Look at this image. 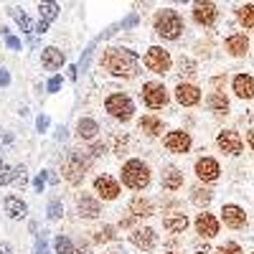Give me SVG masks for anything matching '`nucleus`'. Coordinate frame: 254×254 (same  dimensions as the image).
<instances>
[{"instance_id":"obj_15","label":"nucleus","mask_w":254,"mask_h":254,"mask_svg":"<svg viewBox=\"0 0 254 254\" xmlns=\"http://www.w3.org/2000/svg\"><path fill=\"white\" fill-rule=\"evenodd\" d=\"M216 15H219V10H216L214 3H196L193 5V18L201 26H211L216 20Z\"/></svg>"},{"instance_id":"obj_7","label":"nucleus","mask_w":254,"mask_h":254,"mask_svg":"<svg viewBox=\"0 0 254 254\" xmlns=\"http://www.w3.org/2000/svg\"><path fill=\"white\" fill-rule=\"evenodd\" d=\"M216 145L221 147L226 155H242V150H244V140H242L239 132H234V130H224V132L216 137Z\"/></svg>"},{"instance_id":"obj_32","label":"nucleus","mask_w":254,"mask_h":254,"mask_svg":"<svg viewBox=\"0 0 254 254\" xmlns=\"http://www.w3.org/2000/svg\"><path fill=\"white\" fill-rule=\"evenodd\" d=\"M219 254H244V252H242V247L237 242H226V244L219 247Z\"/></svg>"},{"instance_id":"obj_19","label":"nucleus","mask_w":254,"mask_h":254,"mask_svg":"<svg viewBox=\"0 0 254 254\" xmlns=\"http://www.w3.org/2000/svg\"><path fill=\"white\" fill-rule=\"evenodd\" d=\"M79 214L87 216V219H97L99 216V201L94 196H89V193H84L79 198Z\"/></svg>"},{"instance_id":"obj_23","label":"nucleus","mask_w":254,"mask_h":254,"mask_svg":"<svg viewBox=\"0 0 254 254\" xmlns=\"http://www.w3.org/2000/svg\"><path fill=\"white\" fill-rule=\"evenodd\" d=\"M208 107L214 110L216 115H226V112H229V99H226V94H224V92H211Z\"/></svg>"},{"instance_id":"obj_33","label":"nucleus","mask_w":254,"mask_h":254,"mask_svg":"<svg viewBox=\"0 0 254 254\" xmlns=\"http://www.w3.org/2000/svg\"><path fill=\"white\" fill-rule=\"evenodd\" d=\"M56 10H59L56 3H44V5H41V13H44V20H46V23H49L51 18H56Z\"/></svg>"},{"instance_id":"obj_29","label":"nucleus","mask_w":254,"mask_h":254,"mask_svg":"<svg viewBox=\"0 0 254 254\" xmlns=\"http://www.w3.org/2000/svg\"><path fill=\"white\" fill-rule=\"evenodd\" d=\"M18 173H23V168H15V171H13V168H8L5 163H0V186H5V183H10Z\"/></svg>"},{"instance_id":"obj_36","label":"nucleus","mask_w":254,"mask_h":254,"mask_svg":"<svg viewBox=\"0 0 254 254\" xmlns=\"http://www.w3.org/2000/svg\"><path fill=\"white\" fill-rule=\"evenodd\" d=\"M13 15H15V20L20 26H23V31H31V23H28V18L23 15V13H18V10H13Z\"/></svg>"},{"instance_id":"obj_24","label":"nucleus","mask_w":254,"mask_h":254,"mask_svg":"<svg viewBox=\"0 0 254 254\" xmlns=\"http://www.w3.org/2000/svg\"><path fill=\"white\" fill-rule=\"evenodd\" d=\"M163 226L168 231H173V234H181V231H186V226H188V219H186V214H173V216H165Z\"/></svg>"},{"instance_id":"obj_3","label":"nucleus","mask_w":254,"mask_h":254,"mask_svg":"<svg viewBox=\"0 0 254 254\" xmlns=\"http://www.w3.org/2000/svg\"><path fill=\"white\" fill-rule=\"evenodd\" d=\"M155 31L163 36V38H178L181 36V31H183V20H181V15L176 13V10H171V8H165V10H160L158 15H155Z\"/></svg>"},{"instance_id":"obj_42","label":"nucleus","mask_w":254,"mask_h":254,"mask_svg":"<svg viewBox=\"0 0 254 254\" xmlns=\"http://www.w3.org/2000/svg\"><path fill=\"white\" fill-rule=\"evenodd\" d=\"M252 254H254V252H252Z\"/></svg>"},{"instance_id":"obj_37","label":"nucleus","mask_w":254,"mask_h":254,"mask_svg":"<svg viewBox=\"0 0 254 254\" xmlns=\"http://www.w3.org/2000/svg\"><path fill=\"white\" fill-rule=\"evenodd\" d=\"M247 142H249V147H252V150H254V127H252V130L247 132Z\"/></svg>"},{"instance_id":"obj_11","label":"nucleus","mask_w":254,"mask_h":254,"mask_svg":"<svg viewBox=\"0 0 254 254\" xmlns=\"http://www.w3.org/2000/svg\"><path fill=\"white\" fill-rule=\"evenodd\" d=\"M196 231L201 237H206V239L216 237L219 234V219L214 214H198L196 216Z\"/></svg>"},{"instance_id":"obj_27","label":"nucleus","mask_w":254,"mask_h":254,"mask_svg":"<svg viewBox=\"0 0 254 254\" xmlns=\"http://www.w3.org/2000/svg\"><path fill=\"white\" fill-rule=\"evenodd\" d=\"M130 211H132L135 216H153V203L147 201V198H132Z\"/></svg>"},{"instance_id":"obj_21","label":"nucleus","mask_w":254,"mask_h":254,"mask_svg":"<svg viewBox=\"0 0 254 254\" xmlns=\"http://www.w3.org/2000/svg\"><path fill=\"white\" fill-rule=\"evenodd\" d=\"M41 61H44V69L54 71V69H61V64H64V54L56 49V46H49L44 51V56H41Z\"/></svg>"},{"instance_id":"obj_26","label":"nucleus","mask_w":254,"mask_h":254,"mask_svg":"<svg viewBox=\"0 0 254 254\" xmlns=\"http://www.w3.org/2000/svg\"><path fill=\"white\" fill-rule=\"evenodd\" d=\"M237 18H239V23H242L247 31H254V5H252V3L239 5V8H237Z\"/></svg>"},{"instance_id":"obj_4","label":"nucleus","mask_w":254,"mask_h":254,"mask_svg":"<svg viewBox=\"0 0 254 254\" xmlns=\"http://www.w3.org/2000/svg\"><path fill=\"white\" fill-rule=\"evenodd\" d=\"M104 107H107V112H110L112 117H117V120H122V122H127V120L132 117V112H135L132 99L125 97V94H112Z\"/></svg>"},{"instance_id":"obj_35","label":"nucleus","mask_w":254,"mask_h":254,"mask_svg":"<svg viewBox=\"0 0 254 254\" xmlns=\"http://www.w3.org/2000/svg\"><path fill=\"white\" fill-rule=\"evenodd\" d=\"M61 216V203L59 201H51V206H49V219H59Z\"/></svg>"},{"instance_id":"obj_17","label":"nucleus","mask_w":254,"mask_h":254,"mask_svg":"<svg viewBox=\"0 0 254 254\" xmlns=\"http://www.w3.org/2000/svg\"><path fill=\"white\" fill-rule=\"evenodd\" d=\"M176 99L183 104V107H190V104H196L201 99V92L193 87V84H178L176 87Z\"/></svg>"},{"instance_id":"obj_22","label":"nucleus","mask_w":254,"mask_h":254,"mask_svg":"<svg viewBox=\"0 0 254 254\" xmlns=\"http://www.w3.org/2000/svg\"><path fill=\"white\" fill-rule=\"evenodd\" d=\"M140 130L155 137V135H160V132H163V120H158L155 115H145V117L140 120Z\"/></svg>"},{"instance_id":"obj_2","label":"nucleus","mask_w":254,"mask_h":254,"mask_svg":"<svg viewBox=\"0 0 254 254\" xmlns=\"http://www.w3.org/2000/svg\"><path fill=\"white\" fill-rule=\"evenodd\" d=\"M122 181H125V186L140 190V188H145L147 183H150V168H147L142 160H127L122 165Z\"/></svg>"},{"instance_id":"obj_10","label":"nucleus","mask_w":254,"mask_h":254,"mask_svg":"<svg viewBox=\"0 0 254 254\" xmlns=\"http://www.w3.org/2000/svg\"><path fill=\"white\" fill-rule=\"evenodd\" d=\"M219 173H221V168H219V163H216L214 158H201V160L196 163V176H198L201 181H206V183L216 181Z\"/></svg>"},{"instance_id":"obj_34","label":"nucleus","mask_w":254,"mask_h":254,"mask_svg":"<svg viewBox=\"0 0 254 254\" xmlns=\"http://www.w3.org/2000/svg\"><path fill=\"white\" fill-rule=\"evenodd\" d=\"M115 239V229L112 226H104L102 231H97V242H110Z\"/></svg>"},{"instance_id":"obj_13","label":"nucleus","mask_w":254,"mask_h":254,"mask_svg":"<svg viewBox=\"0 0 254 254\" xmlns=\"http://www.w3.org/2000/svg\"><path fill=\"white\" fill-rule=\"evenodd\" d=\"M165 147H168L171 153H188V147H190V135H188V132H181V130L168 132Z\"/></svg>"},{"instance_id":"obj_1","label":"nucleus","mask_w":254,"mask_h":254,"mask_svg":"<svg viewBox=\"0 0 254 254\" xmlns=\"http://www.w3.org/2000/svg\"><path fill=\"white\" fill-rule=\"evenodd\" d=\"M137 56L130 49H107L102 56V66L115 76H135L137 74Z\"/></svg>"},{"instance_id":"obj_25","label":"nucleus","mask_w":254,"mask_h":254,"mask_svg":"<svg viewBox=\"0 0 254 254\" xmlns=\"http://www.w3.org/2000/svg\"><path fill=\"white\" fill-rule=\"evenodd\" d=\"M76 130H79V135H81L84 140H94L97 132H99V125H97L94 120H89V117H84V120H79Z\"/></svg>"},{"instance_id":"obj_18","label":"nucleus","mask_w":254,"mask_h":254,"mask_svg":"<svg viewBox=\"0 0 254 254\" xmlns=\"http://www.w3.org/2000/svg\"><path fill=\"white\" fill-rule=\"evenodd\" d=\"M155 242H158V237H155L153 229H137V231H132V244L140 247V249H153Z\"/></svg>"},{"instance_id":"obj_38","label":"nucleus","mask_w":254,"mask_h":254,"mask_svg":"<svg viewBox=\"0 0 254 254\" xmlns=\"http://www.w3.org/2000/svg\"><path fill=\"white\" fill-rule=\"evenodd\" d=\"M59 84H61V79H59V76H54V79H51V84H49V89H51V92H54V89H59Z\"/></svg>"},{"instance_id":"obj_30","label":"nucleus","mask_w":254,"mask_h":254,"mask_svg":"<svg viewBox=\"0 0 254 254\" xmlns=\"http://www.w3.org/2000/svg\"><path fill=\"white\" fill-rule=\"evenodd\" d=\"M54 249H56V254H74V247H71V242L66 237H59L54 242Z\"/></svg>"},{"instance_id":"obj_40","label":"nucleus","mask_w":254,"mask_h":254,"mask_svg":"<svg viewBox=\"0 0 254 254\" xmlns=\"http://www.w3.org/2000/svg\"><path fill=\"white\" fill-rule=\"evenodd\" d=\"M8 46L18 49V46H20V41H18V38H13V36H8Z\"/></svg>"},{"instance_id":"obj_8","label":"nucleus","mask_w":254,"mask_h":254,"mask_svg":"<svg viewBox=\"0 0 254 254\" xmlns=\"http://www.w3.org/2000/svg\"><path fill=\"white\" fill-rule=\"evenodd\" d=\"M221 219L229 229H244L247 226V214H244V208L237 206V203H226L221 208Z\"/></svg>"},{"instance_id":"obj_5","label":"nucleus","mask_w":254,"mask_h":254,"mask_svg":"<svg viewBox=\"0 0 254 254\" xmlns=\"http://www.w3.org/2000/svg\"><path fill=\"white\" fill-rule=\"evenodd\" d=\"M145 66L155 71V74H165L168 69H171V54H168L165 49L160 46H153V49H147L145 54Z\"/></svg>"},{"instance_id":"obj_31","label":"nucleus","mask_w":254,"mask_h":254,"mask_svg":"<svg viewBox=\"0 0 254 254\" xmlns=\"http://www.w3.org/2000/svg\"><path fill=\"white\" fill-rule=\"evenodd\" d=\"M211 198H214V193H211L208 188H193V201H196V203H203V206H206Z\"/></svg>"},{"instance_id":"obj_39","label":"nucleus","mask_w":254,"mask_h":254,"mask_svg":"<svg viewBox=\"0 0 254 254\" xmlns=\"http://www.w3.org/2000/svg\"><path fill=\"white\" fill-rule=\"evenodd\" d=\"M10 79H8V74H5V69H0V84H3V87H5V84H8Z\"/></svg>"},{"instance_id":"obj_41","label":"nucleus","mask_w":254,"mask_h":254,"mask_svg":"<svg viewBox=\"0 0 254 254\" xmlns=\"http://www.w3.org/2000/svg\"><path fill=\"white\" fill-rule=\"evenodd\" d=\"M46 125H49V120H46V117H41V120H38V130H44Z\"/></svg>"},{"instance_id":"obj_6","label":"nucleus","mask_w":254,"mask_h":254,"mask_svg":"<svg viewBox=\"0 0 254 254\" xmlns=\"http://www.w3.org/2000/svg\"><path fill=\"white\" fill-rule=\"evenodd\" d=\"M142 99H145L147 107L158 110V107H165V102H168V92H165L163 84H158V81H147L145 87H142Z\"/></svg>"},{"instance_id":"obj_28","label":"nucleus","mask_w":254,"mask_h":254,"mask_svg":"<svg viewBox=\"0 0 254 254\" xmlns=\"http://www.w3.org/2000/svg\"><path fill=\"white\" fill-rule=\"evenodd\" d=\"M5 211H8V216L18 219V216L26 214V203L20 201V198H15V196H8V198H5Z\"/></svg>"},{"instance_id":"obj_9","label":"nucleus","mask_w":254,"mask_h":254,"mask_svg":"<svg viewBox=\"0 0 254 254\" xmlns=\"http://www.w3.org/2000/svg\"><path fill=\"white\" fill-rule=\"evenodd\" d=\"M64 178H66L69 183H81V178H84V163H81V158L76 155V153H71L69 158H66V163H64Z\"/></svg>"},{"instance_id":"obj_12","label":"nucleus","mask_w":254,"mask_h":254,"mask_svg":"<svg viewBox=\"0 0 254 254\" xmlns=\"http://www.w3.org/2000/svg\"><path fill=\"white\" fill-rule=\"evenodd\" d=\"M231 84H234V94L239 99H254V76L252 74H237Z\"/></svg>"},{"instance_id":"obj_16","label":"nucleus","mask_w":254,"mask_h":254,"mask_svg":"<svg viewBox=\"0 0 254 254\" xmlns=\"http://www.w3.org/2000/svg\"><path fill=\"white\" fill-rule=\"evenodd\" d=\"M226 51H229L231 56H244V54L249 51V38H247V33H231V36L226 38Z\"/></svg>"},{"instance_id":"obj_20","label":"nucleus","mask_w":254,"mask_h":254,"mask_svg":"<svg viewBox=\"0 0 254 254\" xmlns=\"http://www.w3.org/2000/svg\"><path fill=\"white\" fill-rule=\"evenodd\" d=\"M163 186H165L168 190H176V188L183 186V173L178 171L176 165H168L165 171H163Z\"/></svg>"},{"instance_id":"obj_14","label":"nucleus","mask_w":254,"mask_h":254,"mask_svg":"<svg viewBox=\"0 0 254 254\" xmlns=\"http://www.w3.org/2000/svg\"><path fill=\"white\" fill-rule=\"evenodd\" d=\"M94 190H97L102 198L112 201V198H117V193H120V186H117V181L110 178V176H99V178L94 181Z\"/></svg>"}]
</instances>
